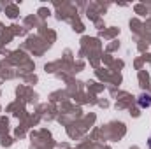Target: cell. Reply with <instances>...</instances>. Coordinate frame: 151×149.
<instances>
[{
  "mask_svg": "<svg viewBox=\"0 0 151 149\" xmlns=\"http://www.w3.org/2000/svg\"><path fill=\"white\" fill-rule=\"evenodd\" d=\"M148 148L151 149V135H150V139H148Z\"/></svg>",
  "mask_w": 151,
  "mask_h": 149,
  "instance_id": "7a4b0ae2",
  "label": "cell"
},
{
  "mask_svg": "<svg viewBox=\"0 0 151 149\" xmlns=\"http://www.w3.org/2000/svg\"><path fill=\"white\" fill-rule=\"evenodd\" d=\"M137 105H139L141 109H150L151 107V93H148V91L139 93V97H137Z\"/></svg>",
  "mask_w": 151,
  "mask_h": 149,
  "instance_id": "6da1fadb",
  "label": "cell"
}]
</instances>
